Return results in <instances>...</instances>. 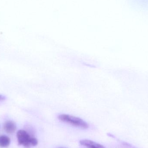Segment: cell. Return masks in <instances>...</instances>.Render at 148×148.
I'll return each instance as SVG.
<instances>
[{
  "mask_svg": "<svg viewBox=\"0 0 148 148\" xmlns=\"http://www.w3.org/2000/svg\"><path fill=\"white\" fill-rule=\"evenodd\" d=\"M17 142L19 145H22L25 148H29L35 147L38 144L37 139L32 137L25 130H19L16 134Z\"/></svg>",
  "mask_w": 148,
  "mask_h": 148,
  "instance_id": "1",
  "label": "cell"
},
{
  "mask_svg": "<svg viewBox=\"0 0 148 148\" xmlns=\"http://www.w3.org/2000/svg\"><path fill=\"white\" fill-rule=\"evenodd\" d=\"M58 119L63 122L83 129H87L89 127L88 124L82 119L70 115L66 114L60 115L58 116Z\"/></svg>",
  "mask_w": 148,
  "mask_h": 148,
  "instance_id": "2",
  "label": "cell"
},
{
  "mask_svg": "<svg viewBox=\"0 0 148 148\" xmlns=\"http://www.w3.org/2000/svg\"><path fill=\"white\" fill-rule=\"evenodd\" d=\"M80 143L87 148H106L103 145L90 140H81Z\"/></svg>",
  "mask_w": 148,
  "mask_h": 148,
  "instance_id": "3",
  "label": "cell"
},
{
  "mask_svg": "<svg viewBox=\"0 0 148 148\" xmlns=\"http://www.w3.org/2000/svg\"><path fill=\"white\" fill-rule=\"evenodd\" d=\"M16 128V126L15 123L12 121H7L3 125L4 130L8 134H13L15 131Z\"/></svg>",
  "mask_w": 148,
  "mask_h": 148,
  "instance_id": "4",
  "label": "cell"
},
{
  "mask_svg": "<svg viewBox=\"0 0 148 148\" xmlns=\"http://www.w3.org/2000/svg\"><path fill=\"white\" fill-rule=\"evenodd\" d=\"M10 143V140L6 136H0V147L2 148L8 147Z\"/></svg>",
  "mask_w": 148,
  "mask_h": 148,
  "instance_id": "5",
  "label": "cell"
},
{
  "mask_svg": "<svg viewBox=\"0 0 148 148\" xmlns=\"http://www.w3.org/2000/svg\"><path fill=\"white\" fill-rule=\"evenodd\" d=\"M6 99V97L3 95H0V101H3Z\"/></svg>",
  "mask_w": 148,
  "mask_h": 148,
  "instance_id": "6",
  "label": "cell"
}]
</instances>
